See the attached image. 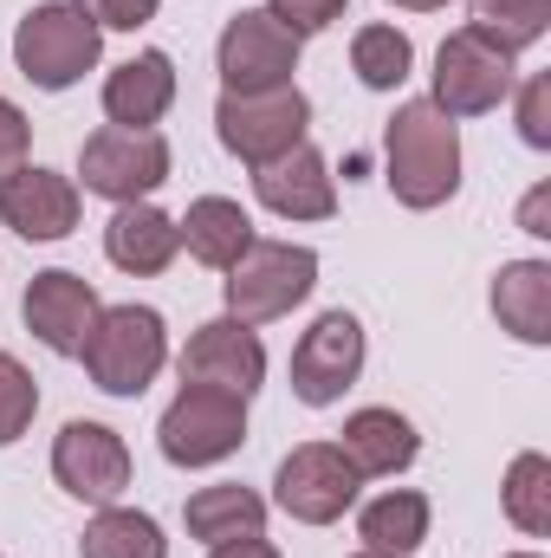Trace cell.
Segmentation results:
<instances>
[{"instance_id": "6da1fadb", "label": "cell", "mask_w": 551, "mask_h": 558, "mask_svg": "<svg viewBox=\"0 0 551 558\" xmlns=\"http://www.w3.org/2000/svg\"><path fill=\"white\" fill-rule=\"evenodd\" d=\"M383 175L403 208H441L461 189V131L428 98L403 105L383 131Z\"/></svg>"}, {"instance_id": "7a4b0ae2", "label": "cell", "mask_w": 551, "mask_h": 558, "mask_svg": "<svg viewBox=\"0 0 551 558\" xmlns=\"http://www.w3.org/2000/svg\"><path fill=\"white\" fill-rule=\"evenodd\" d=\"M85 371L105 397H143L156 384V371L169 364V331H162V312L149 305H111L91 318L85 331Z\"/></svg>"}, {"instance_id": "3957f363", "label": "cell", "mask_w": 551, "mask_h": 558, "mask_svg": "<svg viewBox=\"0 0 551 558\" xmlns=\"http://www.w3.org/2000/svg\"><path fill=\"white\" fill-rule=\"evenodd\" d=\"M98 20H85V7L72 0H39L20 26H13V65L39 85V92H65L98 65Z\"/></svg>"}, {"instance_id": "277c9868", "label": "cell", "mask_w": 551, "mask_h": 558, "mask_svg": "<svg viewBox=\"0 0 551 558\" xmlns=\"http://www.w3.org/2000/svg\"><path fill=\"white\" fill-rule=\"evenodd\" d=\"M311 286H318V254H311V247L254 241V247L228 267V318H241V325L285 318Z\"/></svg>"}, {"instance_id": "5b68a950", "label": "cell", "mask_w": 551, "mask_h": 558, "mask_svg": "<svg viewBox=\"0 0 551 558\" xmlns=\"http://www.w3.org/2000/svg\"><path fill=\"white\" fill-rule=\"evenodd\" d=\"M162 454L175 468H215L247 441V397L234 390H208V384H182V397L162 410Z\"/></svg>"}, {"instance_id": "8992f818", "label": "cell", "mask_w": 551, "mask_h": 558, "mask_svg": "<svg viewBox=\"0 0 551 558\" xmlns=\"http://www.w3.org/2000/svg\"><path fill=\"white\" fill-rule=\"evenodd\" d=\"M513 98V52H500L493 39H480L474 26L448 33L434 52V111L448 118H487Z\"/></svg>"}, {"instance_id": "52a82bcc", "label": "cell", "mask_w": 551, "mask_h": 558, "mask_svg": "<svg viewBox=\"0 0 551 558\" xmlns=\"http://www.w3.org/2000/svg\"><path fill=\"white\" fill-rule=\"evenodd\" d=\"M305 124H311V105H305V92L298 85H279V92H221V105H215V131L228 143V156H241V162H273L285 149H298L305 143Z\"/></svg>"}, {"instance_id": "ba28073f", "label": "cell", "mask_w": 551, "mask_h": 558, "mask_svg": "<svg viewBox=\"0 0 551 558\" xmlns=\"http://www.w3.org/2000/svg\"><path fill=\"white\" fill-rule=\"evenodd\" d=\"M215 65H221V85L241 92V98L247 92H279L298 72V39L279 26L267 7H247V13L228 20V33L215 46Z\"/></svg>"}, {"instance_id": "9c48e42d", "label": "cell", "mask_w": 551, "mask_h": 558, "mask_svg": "<svg viewBox=\"0 0 551 558\" xmlns=\"http://www.w3.org/2000/svg\"><path fill=\"white\" fill-rule=\"evenodd\" d=\"M52 481L85 507H118L131 487V448L105 422H65L52 441Z\"/></svg>"}, {"instance_id": "30bf717a", "label": "cell", "mask_w": 551, "mask_h": 558, "mask_svg": "<svg viewBox=\"0 0 551 558\" xmlns=\"http://www.w3.org/2000/svg\"><path fill=\"white\" fill-rule=\"evenodd\" d=\"M357 468L344 461V448L338 441H305V448H292L285 461H279V507L298 520V526H331V520H344V507L357 500Z\"/></svg>"}, {"instance_id": "8fae6325", "label": "cell", "mask_w": 551, "mask_h": 558, "mask_svg": "<svg viewBox=\"0 0 551 558\" xmlns=\"http://www.w3.org/2000/svg\"><path fill=\"white\" fill-rule=\"evenodd\" d=\"M78 175H85V189L91 195H105V202H137L149 189H162L169 182V143L156 137V131H98V137H85L78 149Z\"/></svg>"}, {"instance_id": "7c38bea8", "label": "cell", "mask_w": 551, "mask_h": 558, "mask_svg": "<svg viewBox=\"0 0 551 558\" xmlns=\"http://www.w3.org/2000/svg\"><path fill=\"white\" fill-rule=\"evenodd\" d=\"M357 371H364V325L351 312H325L292 351V397L311 410H331L357 384Z\"/></svg>"}, {"instance_id": "4fadbf2b", "label": "cell", "mask_w": 551, "mask_h": 558, "mask_svg": "<svg viewBox=\"0 0 551 558\" xmlns=\"http://www.w3.org/2000/svg\"><path fill=\"white\" fill-rule=\"evenodd\" d=\"M267 377V351L254 338V325L241 318H215L188 338L182 351V384H208V390H234V397H254Z\"/></svg>"}, {"instance_id": "5bb4252c", "label": "cell", "mask_w": 551, "mask_h": 558, "mask_svg": "<svg viewBox=\"0 0 551 558\" xmlns=\"http://www.w3.org/2000/svg\"><path fill=\"white\" fill-rule=\"evenodd\" d=\"M0 221H7L20 241H65V234L78 228V182L20 162V169L0 182Z\"/></svg>"}, {"instance_id": "9a60e30c", "label": "cell", "mask_w": 551, "mask_h": 558, "mask_svg": "<svg viewBox=\"0 0 551 558\" xmlns=\"http://www.w3.org/2000/svg\"><path fill=\"white\" fill-rule=\"evenodd\" d=\"M26 331L46 344V351H59V357H78L85 351V331H91V318L105 312L98 305V292H91V279L65 274V267H52V274H39L26 286Z\"/></svg>"}, {"instance_id": "2e32d148", "label": "cell", "mask_w": 551, "mask_h": 558, "mask_svg": "<svg viewBox=\"0 0 551 558\" xmlns=\"http://www.w3.org/2000/svg\"><path fill=\"white\" fill-rule=\"evenodd\" d=\"M254 195L273 208L279 221H331L338 215V189H331V169L311 143L285 149L273 162L254 169Z\"/></svg>"}, {"instance_id": "e0dca14e", "label": "cell", "mask_w": 551, "mask_h": 558, "mask_svg": "<svg viewBox=\"0 0 551 558\" xmlns=\"http://www.w3.org/2000/svg\"><path fill=\"white\" fill-rule=\"evenodd\" d=\"M169 105H175V65H169V52H137V59H124V65L105 78V118H111L118 131H149V124H162Z\"/></svg>"}, {"instance_id": "ac0fdd59", "label": "cell", "mask_w": 551, "mask_h": 558, "mask_svg": "<svg viewBox=\"0 0 551 558\" xmlns=\"http://www.w3.org/2000/svg\"><path fill=\"white\" fill-rule=\"evenodd\" d=\"M175 247H182V234H175V221L162 215V208H149V202H124L118 215H111V228H105V254H111V267H124V274H162L169 260H175Z\"/></svg>"}, {"instance_id": "d6986e66", "label": "cell", "mask_w": 551, "mask_h": 558, "mask_svg": "<svg viewBox=\"0 0 551 558\" xmlns=\"http://www.w3.org/2000/svg\"><path fill=\"white\" fill-rule=\"evenodd\" d=\"M175 234H182V247H188L201 267H215V274H228V267L254 247V221H247V208L228 202V195L188 202V215L175 221Z\"/></svg>"}, {"instance_id": "ffe728a7", "label": "cell", "mask_w": 551, "mask_h": 558, "mask_svg": "<svg viewBox=\"0 0 551 558\" xmlns=\"http://www.w3.org/2000/svg\"><path fill=\"white\" fill-rule=\"evenodd\" d=\"M493 312L519 344H551V267L546 260H513L493 279Z\"/></svg>"}, {"instance_id": "44dd1931", "label": "cell", "mask_w": 551, "mask_h": 558, "mask_svg": "<svg viewBox=\"0 0 551 558\" xmlns=\"http://www.w3.org/2000/svg\"><path fill=\"white\" fill-rule=\"evenodd\" d=\"M344 461L357 468V474H403L415 461V428L409 416H396V410H357V416L344 422Z\"/></svg>"}, {"instance_id": "7402d4cb", "label": "cell", "mask_w": 551, "mask_h": 558, "mask_svg": "<svg viewBox=\"0 0 551 558\" xmlns=\"http://www.w3.org/2000/svg\"><path fill=\"white\" fill-rule=\"evenodd\" d=\"M188 533H195L201 546L254 539V533H267V500H260L254 487H241V481H228V487H201V494L188 500Z\"/></svg>"}, {"instance_id": "603a6c76", "label": "cell", "mask_w": 551, "mask_h": 558, "mask_svg": "<svg viewBox=\"0 0 551 558\" xmlns=\"http://www.w3.org/2000/svg\"><path fill=\"white\" fill-rule=\"evenodd\" d=\"M357 533H364V553L409 558L415 546L428 539V500L409 494V487H396V494H383V500H370V507H364Z\"/></svg>"}, {"instance_id": "cb8c5ba5", "label": "cell", "mask_w": 551, "mask_h": 558, "mask_svg": "<svg viewBox=\"0 0 551 558\" xmlns=\"http://www.w3.org/2000/svg\"><path fill=\"white\" fill-rule=\"evenodd\" d=\"M78 558H169L162 546V526L149 513H131V507H105L85 539H78Z\"/></svg>"}, {"instance_id": "d4e9b609", "label": "cell", "mask_w": 551, "mask_h": 558, "mask_svg": "<svg viewBox=\"0 0 551 558\" xmlns=\"http://www.w3.org/2000/svg\"><path fill=\"white\" fill-rule=\"evenodd\" d=\"M551 26V0H474V33L493 39L500 52L539 46Z\"/></svg>"}, {"instance_id": "484cf974", "label": "cell", "mask_w": 551, "mask_h": 558, "mask_svg": "<svg viewBox=\"0 0 551 558\" xmlns=\"http://www.w3.org/2000/svg\"><path fill=\"white\" fill-rule=\"evenodd\" d=\"M506 520L526 539H546L551 533V461L546 454H519L506 468Z\"/></svg>"}, {"instance_id": "4316f807", "label": "cell", "mask_w": 551, "mask_h": 558, "mask_svg": "<svg viewBox=\"0 0 551 558\" xmlns=\"http://www.w3.org/2000/svg\"><path fill=\"white\" fill-rule=\"evenodd\" d=\"M351 65H357V78H364L370 92H396L415 65L409 33H396V26H364V33L351 39Z\"/></svg>"}, {"instance_id": "83f0119b", "label": "cell", "mask_w": 551, "mask_h": 558, "mask_svg": "<svg viewBox=\"0 0 551 558\" xmlns=\"http://www.w3.org/2000/svg\"><path fill=\"white\" fill-rule=\"evenodd\" d=\"M33 410H39V384L26 377V364H20V357H7V351H0V448H7V441H20V435L33 428Z\"/></svg>"}, {"instance_id": "f1b7e54d", "label": "cell", "mask_w": 551, "mask_h": 558, "mask_svg": "<svg viewBox=\"0 0 551 558\" xmlns=\"http://www.w3.org/2000/svg\"><path fill=\"white\" fill-rule=\"evenodd\" d=\"M344 7H351V0H267V13H273L292 39H305V33H325L331 20H344Z\"/></svg>"}, {"instance_id": "f546056e", "label": "cell", "mask_w": 551, "mask_h": 558, "mask_svg": "<svg viewBox=\"0 0 551 558\" xmlns=\"http://www.w3.org/2000/svg\"><path fill=\"white\" fill-rule=\"evenodd\" d=\"M519 137L532 143V149H551V78H526V92H519Z\"/></svg>"}, {"instance_id": "4dcf8cb0", "label": "cell", "mask_w": 551, "mask_h": 558, "mask_svg": "<svg viewBox=\"0 0 551 558\" xmlns=\"http://www.w3.org/2000/svg\"><path fill=\"white\" fill-rule=\"evenodd\" d=\"M72 7H85V20H98V33H105V26L137 33V26L156 20V7H162V0H72Z\"/></svg>"}, {"instance_id": "1f68e13d", "label": "cell", "mask_w": 551, "mask_h": 558, "mask_svg": "<svg viewBox=\"0 0 551 558\" xmlns=\"http://www.w3.org/2000/svg\"><path fill=\"white\" fill-rule=\"evenodd\" d=\"M26 143H33V124H26V111L13 105V98H0V182L26 162Z\"/></svg>"}, {"instance_id": "d6a6232c", "label": "cell", "mask_w": 551, "mask_h": 558, "mask_svg": "<svg viewBox=\"0 0 551 558\" xmlns=\"http://www.w3.org/2000/svg\"><path fill=\"white\" fill-rule=\"evenodd\" d=\"M546 208H551V189H532V195H526V208H519V228H526V234H551Z\"/></svg>"}, {"instance_id": "836d02e7", "label": "cell", "mask_w": 551, "mask_h": 558, "mask_svg": "<svg viewBox=\"0 0 551 558\" xmlns=\"http://www.w3.org/2000/svg\"><path fill=\"white\" fill-rule=\"evenodd\" d=\"M208 558H279V553L260 539V533H254V539H228V546H215Z\"/></svg>"}, {"instance_id": "e575fe53", "label": "cell", "mask_w": 551, "mask_h": 558, "mask_svg": "<svg viewBox=\"0 0 551 558\" xmlns=\"http://www.w3.org/2000/svg\"><path fill=\"white\" fill-rule=\"evenodd\" d=\"M390 7H409V13H434V7H448V0H390Z\"/></svg>"}, {"instance_id": "d590c367", "label": "cell", "mask_w": 551, "mask_h": 558, "mask_svg": "<svg viewBox=\"0 0 551 558\" xmlns=\"http://www.w3.org/2000/svg\"><path fill=\"white\" fill-rule=\"evenodd\" d=\"M513 558H539V553H513Z\"/></svg>"}]
</instances>
